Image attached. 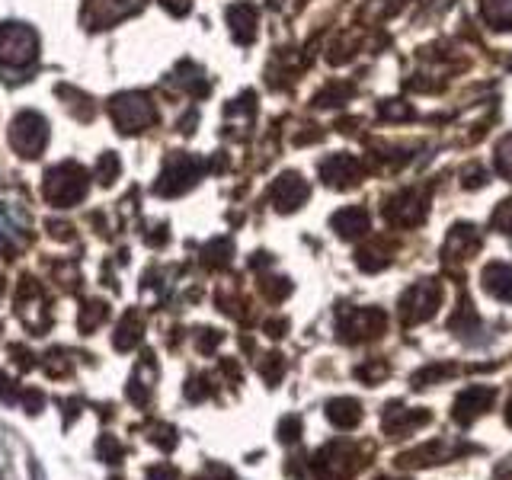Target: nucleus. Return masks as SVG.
<instances>
[{
  "mask_svg": "<svg viewBox=\"0 0 512 480\" xmlns=\"http://www.w3.org/2000/svg\"><path fill=\"white\" fill-rule=\"evenodd\" d=\"M87 189H90V176L87 170L74 164V160H64V164L52 167L45 173V199L52 202L55 208H71L77 205L80 199L87 196Z\"/></svg>",
  "mask_w": 512,
  "mask_h": 480,
  "instance_id": "obj_1",
  "label": "nucleus"
},
{
  "mask_svg": "<svg viewBox=\"0 0 512 480\" xmlns=\"http://www.w3.org/2000/svg\"><path fill=\"white\" fill-rule=\"evenodd\" d=\"M365 464L362 448L352 442H330L311 458V471L317 480H349Z\"/></svg>",
  "mask_w": 512,
  "mask_h": 480,
  "instance_id": "obj_2",
  "label": "nucleus"
},
{
  "mask_svg": "<svg viewBox=\"0 0 512 480\" xmlns=\"http://www.w3.org/2000/svg\"><path fill=\"white\" fill-rule=\"evenodd\" d=\"M39 58V36L23 23L0 26V68L20 71L36 64Z\"/></svg>",
  "mask_w": 512,
  "mask_h": 480,
  "instance_id": "obj_3",
  "label": "nucleus"
},
{
  "mask_svg": "<svg viewBox=\"0 0 512 480\" xmlns=\"http://www.w3.org/2000/svg\"><path fill=\"white\" fill-rule=\"evenodd\" d=\"M109 116L122 135H138L157 122V109L144 93H116L109 100Z\"/></svg>",
  "mask_w": 512,
  "mask_h": 480,
  "instance_id": "obj_4",
  "label": "nucleus"
},
{
  "mask_svg": "<svg viewBox=\"0 0 512 480\" xmlns=\"http://www.w3.org/2000/svg\"><path fill=\"white\" fill-rule=\"evenodd\" d=\"M439 304H442V285L436 279H420L404 292L397 311H400V320H404L407 327H413V324H423V320H429L432 314H436Z\"/></svg>",
  "mask_w": 512,
  "mask_h": 480,
  "instance_id": "obj_5",
  "label": "nucleus"
},
{
  "mask_svg": "<svg viewBox=\"0 0 512 480\" xmlns=\"http://www.w3.org/2000/svg\"><path fill=\"white\" fill-rule=\"evenodd\" d=\"M10 144H13V151L20 157L36 160L45 151V144H48V122L32 109L20 112V116H16L13 125H10Z\"/></svg>",
  "mask_w": 512,
  "mask_h": 480,
  "instance_id": "obj_6",
  "label": "nucleus"
},
{
  "mask_svg": "<svg viewBox=\"0 0 512 480\" xmlns=\"http://www.w3.org/2000/svg\"><path fill=\"white\" fill-rule=\"evenodd\" d=\"M202 173V160L189 157V154H173L164 170H160V180L154 186L157 196H180V192L192 189Z\"/></svg>",
  "mask_w": 512,
  "mask_h": 480,
  "instance_id": "obj_7",
  "label": "nucleus"
},
{
  "mask_svg": "<svg viewBox=\"0 0 512 480\" xmlns=\"http://www.w3.org/2000/svg\"><path fill=\"white\" fill-rule=\"evenodd\" d=\"M384 324H388V317L378 308H343L340 317H336V327L349 343L375 340V336L384 333Z\"/></svg>",
  "mask_w": 512,
  "mask_h": 480,
  "instance_id": "obj_8",
  "label": "nucleus"
},
{
  "mask_svg": "<svg viewBox=\"0 0 512 480\" xmlns=\"http://www.w3.org/2000/svg\"><path fill=\"white\" fill-rule=\"evenodd\" d=\"M384 215H388L394 228H416V224H423V218H426V196L416 189L397 192V196L388 202V208H384Z\"/></svg>",
  "mask_w": 512,
  "mask_h": 480,
  "instance_id": "obj_9",
  "label": "nucleus"
},
{
  "mask_svg": "<svg viewBox=\"0 0 512 480\" xmlns=\"http://www.w3.org/2000/svg\"><path fill=\"white\" fill-rule=\"evenodd\" d=\"M429 423V413L420 407H404V404H388L381 416V426H384V436L388 439H407L413 436L416 429H423Z\"/></svg>",
  "mask_w": 512,
  "mask_h": 480,
  "instance_id": "obj_10",
  "label": "nucleus"
},
{
  "mask_svg": "<svg viewBox=\"0 0 512 480\" xmlns=\"http://www.w3.org/2000/svg\"><path fill=\"white\" fill-rule=\"evenodd\" d=\"M493 400H496V391L487 388V384H471V388H464V391L458 394V400H455V410H452L455 423H458V426H471V423H477L480 416H484V413L493 407Z\"/></svg>",
  "mask_w": 512,
  "mask_h": 480,
  "instance_id": "obj_11",
  "label": "nucleus"
},
{
  "mask_svg": "<svg viewBox=\"0 0 512 480\" xmlns=\"http://www.w3.org/2000/svg\"><path fill=\"white\" fill-rule=\"evenodd\" d=\"M144 0H90L87 10H84V23L90 29H106L112 23L125 20V16H132L141 10Z\"/></svg>",
  "mask_w": 512,
  "mask_h": 480,
  "instance_id": "obj_12",
  "label": "nucleus"
},
{
  "mask_svg": "<svg viewBox=\"0 0 512 480\" xmlns=\"http://www.w3.org/2000/svg\"><path fill=\"white\" fill-rule=\"evenodd\" d=\"M477 250H480V234H477V228H471V224H458V228L448 231L442 256H445L448 266H458V263H468Z\"/></svg>",
  "mask_w": 512,
  "mask_h": 480,
  "instance_id": "obj_13",
  "label": "nucleus"
},
{
  "mask_svg": "<svg viewBox=\"0 0 512 480\" xmlns=\"http://www.w3.org/2000/svg\"><path fill=\"white\" fill-rule=\"evenodd\" d=\"M320 176H324L327 186H336V189H349L359 183L362 176V164L352 154H333L327 157L324 164H320Z\"/></svg>",
  "mask_w": 512,
  "mask_h": 480,
  "instance_id": "obj_14",
  "label": "nucleus"
},
{
  "mask_svg": "<svg viewBox=\"0 0 512 480\" xmlns=\"http://www.w3.org/2000/svg\"><path fill=\"white\" fill-rule=\"evenodd\" d=\"M458 452H464L461 445H452V442H429L423 448H413V452L407 455H400L397 464L400 468H429V464H439V461H448V458H455Z\"/></svg>",
  "mask_w": 512,
  "mask_h": 480,
  "instance_id": "obj_15",
  "label": "nucleus"
},
{
  "mask_svg": "<svg viewBox=\"0 0 512 480\" xmlns=\"http://www.w3.org/2000/svg\"><path fill=\"white\" fill-rule=\"evenodd\" d=\"M304 199H308V183L298 173H282L272 186V202H276L279 212H295L304 205Z\"/></svg>",
  "mask_w": 512,
  "mask_h": 480,
  "instance_id": "obj_16",
  "label": "nucleus"
},
{
  "mask_svg": "<svg viewBox=\"0 0 512 480\" xmlns=\"http://www.w3.org/2000/svg\"><path fill=\"white\" fill-rule=\"evenodd\" d=\"M327 416L336 429H356L362 423V407L352 397H336L327 404Z\"/></svg>",
  "mask_w": 512,
  "mask_h": 480,
  "instance_id": "obj_17",
  "label": "nucleus"
},
{
  "mask_svg": "<svg viewBox=\"0 0 512 480\" xmlns=\"http://www.w3.org/2000/svg\"><path fill=\"white\" fill-rule=\"evenodd\" d=\"M228 23H231V32L240 45L253 42L256 36V7L253 4H234L228 10Z\"/></svg>",
  "mask_w": 512,
  "mask_h": 480,
  "instance_id": "obj_18",
  "label": "nucleus"
},
{
  "mask_svg": "<svg viewBox=\"0 0 512 480\" xmlns=\"http://www.w3.org/2000/svg\"><path fill=\"white\" fill-rule=\"evenodd\" d=\"M484 288L493 298L512 301V266L509 263H490L484 269Z\"/></svg>",
  "mask_w": 512,
  "mask_h": 480,
  "instance_id": "obj_19",
  "label": "nucleus"
},
{
  "mask_svg": "<svg viewBox=\"0 0 512 480\" xmlns=\"http://www.w3.org/2000/svg\"><path fill=\"white\" fill-rule=\"evenodd\" d=\"M333 228L343 240L362 237L368 231V212H365V208H343V212L333 215Z\"/></svg>",
  "mask_w": 512,
  "mask_h": 480,
  "instance_id": "obj_20",
  "label": "nucleus"
},
{
  "mask_svg": "<svg viewBox=\"0 0 512 480\" xmlns=\"http://www.w3.org/2000/svg\"><path fill=\"white\" fill-rule=\"evenodd\" d=\"M141 317L135 314V311H128L125 317H122V324H119V330H116V349L119 352H125V349H135L138 343H141Z\"/></svg>",
  "mask_w": 512,
  "mask_h": 480,
  "instance_id": "obj_21",
  "label": "nucleus"
},
{
  "mask_svg": "<svg viewBox=\"0 0 512 480\" xmlns=\"http://www.w3.org/2000/svg\"><path fill=\"white\" fill-rule=\"evenodd\" d=\"M391 263V247H388V240H375V244H368L359 250V266L368 269V272H378Z\"/></svg>",
  "mask_w": 512,
  "mask_h": 480,
  "instance_id": "obj_22",
  "label": "nucleus"
},
{
  "mask_svg": "<svg viewBox=\"0 0 512 480\" xmlns=\"http://www.w3.org/2000/svg\"><path fill=\"white\" fill-rule=\"evenodd\" d=\"M480 7L493 29H512V0H480Z\"/></svg>",
  "mask_w": 512,
  "mask_h": 480,
  "instance_id": "obj_23",
  "label": "nucleus"
},
{
  "mask_svg": "<svg viewBox=\"0 0 512 480\" xmlns=\"http://www.w3.org/2000/svg\"><path fill=\"white\" fill-rule=\"evenodd\" d=\"M23 224H10V218L0 212V250L4 253H13L16 247H20V240H23Z\"/></svg>",
  "mask_w": 512,
  "mask_h": 480,
  "instance_id": "obj_24",
  "label": "nucleus"
},
{
  "mask_svg": "<svg viewBox=\"0 0 512 480\" xmlns=\"http://www.w3.org/2000/svg\"><path fill=\"white\" fill-rule=\"evenodd\" d=\"M448 375H455V368H448V365H429L426 372H416L413 375V388H429L432 381L448 378Z\"/></svg>",
  "mask_w": 512,
  "mask_h": 480,
  "instance_id": "obj_25",
  "label": "nucleus"
},
{
  "mask_svg": "<svg viewBox=\"0 0 512 480\" xmlns=\"http://www.w3.org/2000/svg\"><path fill=\"white\" fill-rule=\"evenodd\" d=\"M61 93H64V96H71V100H74V103H68V106H71V112H74V116H77L80 122H90V119H93V106H90V100H87L84 93H71L68 87H61Z\"/></svg>",
  "mask_w": 512,
  "mask_h": 480,
  "instance_id": "obj_26",
  "label": "nucleus"
},
{
  "mask_svg": "<svg viewBox=\"0 0 512 480\" xmlns=\"http://www.w3.org/2000/svg\"><path fill=\"white\" fill-rule=\"evenodd\" d=\"M228 256H231L228 240H215V244L205 247V263L208 266H224V263H228Z\"/></svg>",
  "mask_w": 512,
  "mask_h": 480,
  "instance_id": "obj_27",
  "label": "nucleus"
},
{
  "mask_svg": "<svg viewBox=\"0 0 512 480\" xmlns=\"http://www.w3.org/2000/svg\"><path fill=\"white\" fill-rule=\"evenodd\" d=\"M106 304L103 301H93V304H87V311L80 314V330H93L100 320H106Z\"/></svg>",
  "mask_w": 512,
  "mask_h": 480,
  "instance_id": "obj_28",
  "label": "nucleus"
},
{
  "mask_svg": "<svg viewBox=\"0 0 512 480\" xmlns=\"http://www.w3.org/2000/svg\"><path fill=\"white\" fill-rule=\"evenodd\" d=\"M496 170H500L503 176H509L512 180V135L500 141V148H496Z\"/></svg>",
  "mask_w": 512,
  "mask_h": 480,
  "instance_id": "obj_29",
  "label": "nucleus"
},
{
  "mask_svg": "<svg viewBox=\"0 0 512 480\" xmlns=\"http://www.w3.org/2000/svg\"><path fill=\"white\" fill-rule=\"evenodd\" d=\"M282 356H279V352H272V356H266L263 362H260V375L269 381V384H276L279 381V375H282Z\"/></svg>",
  "mask_w": 512,
  "mask_h": 480,
  "instance_id": "obj_30",
  "label": "nucleus"
},
{
  "mask_svg": "<svg viewBox=\"0 0 512 480\" xmlns=\"http://www.w3.org/2000/svg\"><path fill=\"white\" fill-rule=\"evenodd\" d=\"M260 288L272 298V301H279L285 298L288 292H292V285H288V279H260Z\"/></svg>",
  "mask_w": 512,
  "mask_h": 480,
  "instance_id": "obj_31",
  "label": "nucleus"
},
{
  "mask_svg": "<svg viewBox=\"0 0 512 480\" xmlns=\"http://www.w3.org/2000/svg\"><path fill=\"white\" fill-rule=\"evenodd\" d=\"M119 176V157L116 154H103L100 157V183H112Z\"/></svg>",
  "mask_w": 512,
  "mask_h": 480,
  "instance_id": "obj_32",
  "label": "nucleus"
},
{
  "mask_svg": "<svg viewBox=\"0 0 512 480\" xmlns=\"http://www.w3.org/2000/svg\"><path fill=\"white\" fill-rule=\"evenodd\" d=\"M298 436H301V420L298 416H285L279 423V439L288 445V442H298Z\"/></svg>",
  "mask_w": 512,
  "mask_h": 480,
  "instance_id": "obj_33",
  "label": "nucleus"
},
{
  "mask_svg": "<svg viewBox=\"0 0 512 480\" xmlns=\"http://www.w3.org/2000/svg\"><path fill=\"white\" fill-rule=\"evenodd\" d=\"M100 455H103V461H109V464H119L122 461V445L112 439V436H103L100 439Z\"/></svg>",
  "mask_w": 512,
  "mask_h": 480,
  "instance_id": "obj_34",
  "label": "nucleus"
},
{
  "mask_svg": "<svg viewBox=\"0 0 512 480\" xmlns=\"http://www.w3.org/2000/svg\"><path fill=\"white\" fill-rule=\"evenodd\" d=\"M151 442L164 448V452H170V448L176 445V432L170 426H154L151 429Z\"/></svg>",
  "mask_w": 512,
  "mask_h": 480,
  "instance_id": "obj_35",
  "label": "nucleus"
},
{
  "mask_svg": "<svg viewBox=\"0 0 512 480\" xmlns=\"http://www.w3.org/2000/svg\"><path fill=\"white\" fill-rule=\"evenodd\" d=\"M359 378H365V384H378L384 375H388V365L384 362H372V365H362L359 372H356Z\"/></svg>",
  "mask_w": 512,
  "mask_h": 480,
  "instance_id": "obj_36",
  "label": "nucleus"
},
{
  "mask_svg": "<svg viewBox=\"0 0 512 480\" xmlns=\"http://www.w3.org/2000/svg\"><path fill=\"white\" fill-rule=\"evenodd\" d=\"M493 228H500L503 234H512V202H503L493 215Z\"/></svg>",
  "mask_w": 512,
  "mask_h": 480,
  "instance_id": "obj_37",
  "label": "nucleus"
},
{
  "mask_svg": "<svg viewBox=\"0 0 512 480\" xmlns=\"http://www.w3.org/2000/svg\"><path fill=\"white\" fill-rule=\"evenodd\" d=\"M180 474H176V468H170V464H157V468L148 471V480H176Z\"/></svg>",
  "mask_w": 512,
  "mask_h": 480,
  "instance_id": "obj_38",
  "label": "nucleus"
},
{
  "mask_svg": "<svg viewBox=\"0 0 512 480\" xmlns=\"http://www.w3.org/2000/svg\"><path fill=\"white\" fill-rule=\"evenodd\" d=\"M196 480H234V474H231L228 468H218V464H215V468H208V471L199 474Z\"/></svg>",
  "mask_w": 512,
  "mask_h": 480,
  "instance_id": "obj_39",
  "label": "nucleus"
},
{
  "mask_svg": "<svg viewBox=\"0 0 512 480\" xmlns=\"http://www.w3.org/2000/svg\"><path fill=\"white\" fill-rule=\"evenodd\" d=\"M170 13H186L189 10V0H160Z\"/></svg>",
  "mask_w": 512,
  "mask_h": 480,
  "instance_id": "obj_40",
  "label": "nucleus"
},
{
  "mask_svg": "<svg viewBox=\"0 0 512 480\" xmlns=\"http://www.w3.org/2000/svg\"><path fill=\"white\" fill-rule=\"evenodd\" d=\"M16 397V391H13V384L4 378V375H0V400H7V404H10V400Z\"/></svg>",
  "mask_w": 512,
  "mask_h": 480,
  "instance_id": "obj_41",
  "label": "nucleus"
},
{
  "mask_svg": "<svg viewBox=\"0 0 512 480\" xmlns=\"http://www.w3.org/2000/svg\"><path fill=\"white\" fill-rule=\"evenodd\" d=\"M506 423L512 426V400H509V407H506Z\"/></svg>",
  "mask_w": 512,
  "mask_h": 480,
  "instance_id": "obj_42",
  "label": "nucleus"
},
{
  "mask_svg": "<svg viewBox=\"0 0 512 480\" xmlns=\"http://www.w3.org/2000/svg\"><path fill=\"white\" fill-rule=\"evenodd\" d=\"M0 292H4V282H0Z\"/></svg>",
  "mask_w": 512,
  "mask_h": 480,
  "instance_id": "obj_43",
  "label": "nucleus"
}]
</instances>
